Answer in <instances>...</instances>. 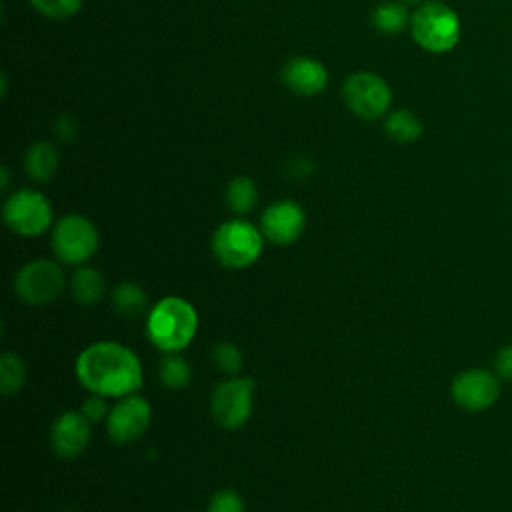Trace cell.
Returning a JSON list of instances; mask_svg holds the SVG:
<instances>
[{
    "label": "cell",
    "instance_id": "obj_1",
    "mask_svg": "<svg viewBox=\"0 0 512 512\" xmlns=\"http://www.w3.org/2000/svg\"><path fill=\"white\" fill-rule=\"evenodd\" d=\"M74 374L90 394L106 398L136 394L144 382L142 364L136 352L114 340L88 344L76 356Z\"/></svg>",
    "mask_w": 512,
    "mask_h": 512
},
{
    "label": "cell",
    "instance_id": "obj_2",
    "mask_svg": "<svg viewBox=\"0 0 512 512\" xmlns=\"http://www.w3.org/2000/svg\"><path fill=\"white\" fill-rule=\"evenodd\" d=\"M198 324V312L186 298L164 296L146 314V336L164 354L182 352L194 340Z\"/></svg>",
    "mask_w": 512,
    "mask_h": 512
},
{
    "label": "cell",
    "instance_id": "obj_3",
    "mask_svg": "<svg viewBox=\"0 0 512 512\" xmlns=\"http://www.w3.org/2000/svg\"><path fill=\"white\" fill-rule=\"evenodd\" d=\"M264 234L260 226L244 220L242 216L224 220L212 234V254L220 266L230 270H242L262 256Z\"/></svg>",
    "mask_w": 512,
    "mask_h": 512
},
{
    "label": "cell",
    "instance_id": "obj_4",
    "mask_svg": "<svg viewBox=\"0 0 512 512\" xmlns=\"http://www.w3.org/2000/svg\"><path fill=\"white\" fill-rule=\"evenodd\" d=\"M410 32L426 52L444 54L460 40V18L444 2H424L410 18Z\"/></svg>",
    "mask_w": 512,
    "mask_h": 512
},
{
    "label": "cell",
    "instance_id": "obj_5",
    "mask_svg": "<svg viewBox=\"0 0 512 512\" xmlns=\"http://www.w3.org/2000/svg\"><path fill=\"white\" fill-rule=\"evenodd\" d=\"M50 244L60 264L82 266L98 252L100 234L90 218L82 214H66L52 226Z\"/></svg>",
    "mask_w": 512,
    "mask_h": 512
},
{
    "label": "cell",
    "instance_id": "obj_6",
    "mask_svg": "<svg viewBox=\"0 0 512 512\" xmlns=\"http://www.w3.org/2000/svg\"><path fill=\"white\" fill-rule=\"evenodd\" d=\"M66 286V276L56 260L36 258L18 268L12 278L14 294L30 306H46L54 302Z\"/></svg>",
    "mask_w": 512,
    "mask_h": 512
},
{
    "label": "cell",
    "instance_id": "obj_7",
    "mask_svg": "<svg viewBox=\"0 0 512 512\" xmlns=\"http://www.w3.org/2000/svg\"><path fill=\"white\" fill-rule=\"evenodd\" d=\"M254 386L256 382L250 376H228L214 386L210 394V414L220 428L238 430L250 420Z\"/></svg>",
    "mask_w": 512,
    "mask_h": 512
},
{
    "label": "cell",
    "instance_id": "obj_8",
    "mask_svg": "<svg viewBox=\"0 0 512 512\" xmlns=\"http://www.w3.org/2000/svg\"><path fill=\"white\" fill-rule=\"evenodd\" d=\"M2 218L6 226L24 238L44 234L54 220L50 200L32 188H20L12 192L2 208Z\"/></svg>",
    "mask_w": 512,
    "mask_h": 512
},
{
    "label": "cell",
    "instance_id": "obj_9",
    "mask_svg": "<svg viewBox=\"0 0 512 512\" xmlns=\"http://www.w3.org/2000/svg\"><path fill=\"white\" fill-rule=\"evenodd\" d=\"M342 96L352 114L364 120L382 118L392 102L388 82L374 72H356L344 80Z\"/></svg>",
    "mask_w": 512,
    "mask_h": 512
},
{
    "label": "cell",
    "instance_id": "obj_10",
    "mask_svg": "<svg viewBox=\"0 0 512 512\" xmlns=\"http://www.w3.org/2000/svg\"><path fill=\"white\" fill-rule=\"evenodd\" d=\"M502 390V380L494 370L468 368L458 372L450 382V396L466 412H484L492 408Z\"/></svg>",
    "mask_w": 512,
    "mask_h": 512
},
{
    "label": "cell",
    "instance_id": "obj_11",
    "mask_svg": "<svg viewBox=\"0 0 512 512\" xmlns=\"http://www.w3.org/2000/svg\"><path fill=\"white\" fill-rule=\"evenodd\" d=\"M104 422L108 436L116 444H132L150 428L152 406L144 396L128 394L118 398Z\"/></svg>",
    "mask_w": 512,
    "mask_h": 512
},
{
    "label": "cell",
    "instance_id": "obj_12",
    "mask_svg": "<svg viewBox=\"0 0 512 512\" xmlns=\"http://www.w3.org/2000/svg\"><path fill=\"white\" fill-rule=\"evenodd\" d=\"M306 228V212L294 200H276L260 216V230L264 238L276 246L296 242Z\"/></svg>",
    "mask_w": 512,
    "mask_h": 512
},
{
    "label": "cell",
    "instance_id": "obj_13",
    "mask_svg": "<svg viewBox=\"0 0 512 512\" xmlns=\"http://www.w3.org/2000/svg\"><path fill=\"white\" fill-rule=\"evenodd\" d=\"M90 420L78 410H66L50 426V446L58 458L72 460L80 456L90 442Z\"/></svg>",
    "mask_w": 512,
    "mask_h": 512
},
{
    "label": "cell",
    "instance_id": "obj_14",
    "mask_svg": "<svg viewBox=\"0 0 512 512\" xmlns=\"http://www.w3.org/2000/svg\"><path fill=\"white\" fill-rule=\"evenodd\" d=\"M284 84L300 96H314L328 84V70L324 64L310 56L290 58L282 68Z\"/></svg>",
    "mask_w": 512,
    "mask_h": 512
},
{
    "label": "cell",
    "instance_id": "obj_15",
    "mask_svg": "<svg viewBox=\"0 0 512 512\" xmlns=\"http://www.w3.org/2000/svg\"><path fill=\"white\" fill-rule=\"evenodd\" d=\"M70 294L74 302H78L80 306L98 304L106 294L104 274L88 264L76 266V270L70 276Z\"/></svg>",
    "mask_w": 512,
    "mask_h": 512
},
{
    "label": "cell",
    "instance_id": "obj_16",
    "mask_svg": "<svg viewBox=\"0 0 512 512\" xmlns=\"http://www.w3.org/2000/svg\"><path fill=\"white\" fill-rule=\"evenodd\" d=\"M60 164L58 150L50 142H36L24 154V170L36 182L50 180Z\"/></svg>",
    "mask_w": 512,
    "mask_h": 512
},
{
    "label": "cell",
    "instance_id": "obj_17",
    "mask_svg": "<svg viewBox=\"0 0 512 512\" xmlns=\"http://www.w3.org/2000/svg\"><path fill=\"white\" fill-rule=\"evenodd\" d=\"M112 308L120 318L126 320H136L146 312V292L142 290L140 284L132 282V280H122L114 286L112 296H110Z\"/></svg>",
    "mask_w": 512,
    "mask_h": 512
},
{
    "label": "cell",
    "instance_id": "obj_18",
    "mask_svg": "<svg viewBox=\"0 0 512 512\" xmlns=\"http://www.w3.org/2000/svg\"><path fill=\"white\" fill-rule=\"evenodd\" d=\"M158 380L168 390H182L192 380V366L180 352L164 354L158 364Z\"/></svg>",
    "mask_w": 512,
    "mask_h": 512
},
{
    "label": "cell",
    "instance_id": "obj_19",
    "mask_svg": "<svg viewBox=\"0 0 512 512\" xmlns=\"http://www.w3.org/2000/svg\"><path fill=\"white\" fill-rule=\"evenodd\" d=\"M226 204L236 216H244L254 210L258 202V188L252 178L248 176H236L226 186Z\"/></svg>",
    "mask_w": 512,
    "mask_h": 512
},
{
    "label": "cell",
    "instance_id": "obj_20",
    "mask_svg": "<svg viewBox=\"0 0 512 512\" xmlns=\"http://www.w3.org/2000/svg\"><path fill=\"white\" fill-rule=\"evenodd\" d=\"M384 130L392 140H396L400 144H408V142H414L420 138L422 122L416 114L402 108V110H394L386 116Z\"/></svg>",
    "mask_w": 512,
    "mask_h": 512
},
{
    "label": "cell",
    "instance_id": "obj_21",
    "mask_svg": "<svg viewBox=\"0 0 512 512\" xmlns=\"http://www.w3.org/2000/svg\"><path fill=\"white\" fill-rule=\"evenodd\" d=\"M410 18L412 16L408 14V10L402 2L390 0V2H382L380 6H376V10L372 14V24L382 34H398L406 26H410Z\"/></svg>",
    "mask_w": 512,
    "mask_h": 512
},
{
    "label": "cell",
    "instance_id": "obj_22",
    "mask_svg": "<svg viewBox=\"0 0 512 512\" xmlns=\"http://www.w3.org/2000/svg\"><path fill=\"white\" fill-rule=\"evenodd\" d=\"M26 384V364L16 352L0 354V390L4 396H14Z\"/></svg>",
    "mask_w": 512,
    "mask_h": 512
},
{
    "label": "cell",
    "instance_id": "obj_23",
    "mask_svg": "<svg viewBox=\"0 0 512 512\" xmlns=\"http://www.w3.org/2000/svg\"><path fill=\"white\" fill-rule=\"evenodd\" d=\"M210 358L214 362V366L226 374V376H236L242 366H244V354L242 350L230 342V340H222V342H216L210 350Z\"/></svg>",
    "mask_w": 512,
    "mask_h": 512
},
{
    "label": "cell",
    "instance_id": "obj_24",
    "mask_svg": "<svg viewBox=\"0 0 512 512\" xmlns=\"http://www.w3.org/2000/svg\"><path fill=\"white\" fill-rule=\"evenodd\" d=\"M30 4L50 20H66L80 10L82 0H30Z\"/></svg>",
    "mask_w": 512,
    "mask_h": 512
},
{
    "label": "cell",
    "instance_id": "obj_25",
    "mask_svg": "<svg viewBox=\"0 0 512 512\" xmlns=\"http://www.w3.org/2000/svg\"><path fill=\"white\" fill-rule=\"evenodd\" d=\"M244 498L232 488L216 490L206 506V512H244Z\"/></svg>",
    "mask_w": 512,
    "mask_h": 512
},
{
    "label": "cell",
    "instance_id": "obj_26",
    "mask_svg": "<svg viewBox=\"0 0 512 512\" xmlns=\"http://www.w3.org/2000/svg\"><path fill=\"white\" fill-rule=\"evenodd\" d=\"M80 412H82L90 422H100V420H106V418H108L110 406H108V402H106V396L90 394V396L82 402Z\"/></svg>",
    "mask_w": 512,
    "mask_h": 512
},
{
    "label": "cell",
    "instance_id": "obj_27",
    "mask_svg": "<svg viewBox=\"0 0 512 512\" xmlns=\"http://www.w3.org/2000/svg\"><path fill=\"white\" fill-rule=\"evenodd\" d=\"M492 370L502 382H512V344H504L494 354Z\"/></svg>",
    "mask_w": 512,
    "mask_h": 512
},
{
    "label": "cell",
    "instance_id": "obj_28",
    "mask_svg": "<svg viewBox=\"0 0 512 512\" xmlns=\"http://www.w3.org/2000/svg\"><path fill=\"white\" fill-rule=\"evenodd\" d=\"M0 174H2V176H0V178H2V190H6V188H8V168H2Z\"/></svg>",
    "mask_w": 512,
    "mask_h": 512
},
{
    "label": "cell",
    "instance_id": "obj_29",
    "mask_svg": "<svg viewBox=\"0 0 512 512\" xmlns=\"http://www.w3.org/2000/svg\"><path fill=\"white\" fill-rule=\"evenodd\" d=\"M402 2H410L412 4V2H422V0H402Z\"/></svg>",
    "mask_w": 512,
    "mask_h": 512
},
{
    "label": "cell",
    "instance_id": "obj_30",
    "mask_svg": "<svg viewBox=\"0 0 512 512\" xmlns=\"http://www.w3.org/2000/svg\"><path fill=\"white\" fill-rule=\"evenodd\" d=\"M64 512H70V510H64Z\"/></svg>",
    "mask_w": 512,
    "mask_h": 512
}]
</instances>
